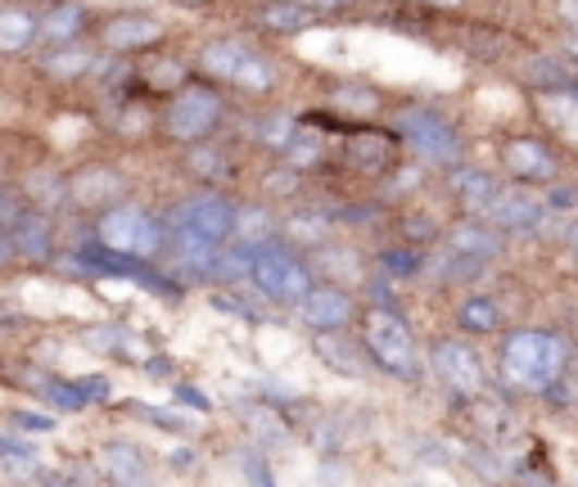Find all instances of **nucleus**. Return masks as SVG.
I'll return each mask as SVG.
<instances>
[{
  "label": "nucleus",
  "instance_id": "20",
  "mask_svg": "<svg viewBox=\"0 0 578 487\" xmlns=\"http://www.w3.org/2000/svg\"><path fill=\"white\" fill-rule=\"evenodd\" d=\"M262 23L276 27V33H303V27L312 23V14L303 10V5H271V10L262 14Z\"/></svg>",
  "mask_w": 578,
  "mask_h": 487
},
{
  "label": "nucleus",
  "instance_id": "26",
  "mask_svg": "<svg viewBox=\"0 0 578 487\" xmlns=\"http://www.w3.org/2000/svg\"><path fill=\"white\" fill-rule=\"evenodd\" d=\"M14 429H23V434H50L54 420L50 415H37V411H19L14 415Z\"/></svg>",
  "mask_w": 578,
  "mask_h": 487
},
{
  "label": "nucleus",
  "instance_id": "15",
  "mask_svg": "<svg viewBox=\"0 0 578 487\" xmlns=\"http://www.w3.org/2000/svg\"><path fill=\"white\" fill-rule=\"evenodd\" d=\"M100 465L109 470V478H118V483H140L145 478V461H140V451L136 447H104L100 451Z\"/></svg>",
  "mask_w": 578,
  "mask_h": 487
},
{
  "label": "nucleus",
  "instance_id": "2",
  "mask_svg": "<svg viewBox=\"0 0 578 487\" xmlns=\"http://www.w3.org/2000/svg\"><path fill=\"white\" fill-rule=\"evenodd\" d=\"M100 244L113 258H155L163 249V226L140 208H113L100 217Z\"/></svg>",
  "mask_w": 578,
  "mask_h": 487
},
{
  "label": "nucleus",
  "instance_id": "30",
  "mask_svg": "<svg viewBox=\"0 0 578 487\" xmlns=\"http://www.w3.org/2000/svg\"><path fill=\"white\" fill-rule=\"evenodd\" d=\"M425 5H439V10H456L462 0H425Z\"/></svg>",
  "mask_w": 578,
  "mask_h": 487
},
{
  "label": "nucleus",
  "instance_id": "25",
  "mask_svg": "<svg viewBox=\"0 0 578 487\" xmlns=\"http://www.w3.org/2000/svg\"><path fill=\"white\" fill-rule=\"evenodd\" d=\"M334 104H340L344 113H361V117H371L380 109V100L371 96V90H340V96H334Z\"/></svg>",
  "mask_w": 578,
  "mask_h": 487
},
{
  "label": "nucleus",
  "instance_id": "21",
  "mask_svg": "<svg viewBox=\"0 0 578 487\" xmlns=\"http://www.w3.org/2000/svg\"><path fill=\"white\" fill-rule=\"evenodd\" d=\"M90 68V54L86 50H59L46 59V73L50 77H82Z\"/></svg>",
  "mask_w": 578,
  "mask_h": 487
},
{
  "label": "nucleus",
  "instance_id": "28",
  "mask_svg": "<svg viewBox=\"0 0 578 487\" xmlns=\"http://www.w3.org/2000/svg\"><path fill=\"white\" fill-rule=\"evenodd\" d=\"M556 14H561L569 27H578V0H556Z\"/></svg>",
  "mask_w": 578,
  "mask_h": 487
},
{
  "label": "nucleus",
  "instance_id": "8",
  "mask_svg": "<svg viewBox=\"0 0 578 487\" xmlns=\"http://www.w3.org/2000/svg\"><path fill=\"white\" fill-rule=\"evenodd\" d=\"M398 132L411 140L416 154L430 159V163H456V159H462V140H456V132L447 127L443 117L425 113V109L398 113Z\"/></svg>",
  "mask_w": 578,
  "mask_h": 487
},
{
  "label": "nucleus",
  "instance_id": "23",
  "mask_svg": "<svg viewBox=\"0 0 578 487\" xmlns=\"http://www.w3.org/2000/svg\"><path fill=\"white\" fill-rule=\"evenodd\" d=\"M546 113H552V122L565 136L578 140V96H552V100H546Z\"/></svg>",
  "mask_w": 578,
  "mask_h": 487
},
{
  "label": "nucleus",
  "instance_id": "13",
  "mask_svg": "<svg viewBox=\"0 0 578 487\" xmlns=\"http://www.w3.org/2000/svg\"><path fill=\"white\" fill-rule=\"evenodd\" d=\"M41 37V23L27 10H0V54H19Z\"/></svg>",
  "mask_w": 578,
  "mask_h": 487
},
{
  "label": "nucleus",
  "instance_id": "31",
  "mask_svg": "<svg viewBox=\"0 0 578 487\" xmlns=\"http://www.w3.org/2000/svg\"><path fill=\"white\" fill-rule=\"evenodd\" d=\"M569 244H574V249H578V226H574V235H569Z\"/></svg>",
  "mask_w": 578,
  "mask_h": 487
},
{
  "label": "nucleus",
  "instance_id": "9",
  "mask_svg": "<svg viewBox=\"0 0 578 487\" xmlns=\"http://www.w3.org/2000/svg\"><path fill=\"white\" fill-rule=\"evenodd\" d=\"M489 217L497 222V226H529V222H538L542 212H546V195H538V190H529V186H497V195H493V203L483 208Z\"/></svg>",
  "mask_w": 578,
  "mask_h": 487
},
{
  "label": "nucleus",
  "instance_id": "22",
  "mask_svg": "<svg viewBox=\"0 0 578 487\" xmlns=\"http://www.w3.org/2000/svg\"><path fill=\"white\" fill-rule=\"evenodd\" d=\"M497 325V308L489 298H470L466 308H462V329H475V334H483V329H493Z\"/></svg>",
  "mask_w": 578,
  "mask_h": 487
},
{
  "label": "nucleus",
  "instance_id": "4",
  "mask_svg": "<svg viewBox=\"0 0 578 487\" xmlns=\"http://www.w3.org/2000/svg\"><path fill=\"white\" fill-rule=\"evenodd\" d=\"M249 280L258 285V294H267L271 302H294L298 308V298L312 289L308 280V271H303L290 253H276V249H262L254 253V266H249Z\"/></svg>",
  "mask_w": 578,
  "mask_h": 487
},
{
  "label": "nucleus",
  "instance_id": "33",
  "mask_svg": "<svg viewBox=\"0 0 578 487\" xmlns=\"http://www.w3.org/2000/svg\"><path fill=\"white\" fill-rule=\"evenodd\" d=\"M186 5H199V0H186Z\"/></svg>",
  "mask_w": 578,
  "mask_h": 487
},
{
  "label": "nucleus",
  "instance_id": "3",
  "mask_svg": "<svg viewBox=\"0 0 578 487\" xmlns=\"http://www.w3.org/2000/svg\"><path fill=\"white\" fill-rule=\"evenodd\" d=\"M199 68L208 77H218V82H235V86H249V90H267L271 82H276L267 68V59H258L249 46H239V41H212L199 54Z\"/></svg>",
  "mask_w": 578,
  "mask_h": 487
},
{
  "label": "nucleus",
  "instance_id": "7",
  "mask_svg": "<svg viewBox=\"0 0 578 487\" xmlns=\"http://www.w3.org/2000/svg\"><path fill=\"white\" fill-rule=\"evenodd\" d=\"M172 226L176 230H195L212 244H226L235 235V208L222 195H190L172 208Z\"/></svg>",
  "mask_w": 578,
  "mask_h": 487
},
{
  "label": "nucleus",
  "instance_id": "16",
  "mask_svg": "<svg viewBox=\"0 0 578 487\" xmlns=\"http://www.w3.org/2000/svg\"><path fill=\"white\" fill-rule=\"evenodd\" d=\"M82 23H86V14H82V5H54L50 14H46V23H41V37H50V41H73L77 33H82Z\"/></svg>",
  "mask_w": 578,
  "mask_h": 487
},
{
  "label": "nucleus",
  "instance_id": "5",
  "mask_svg": "<svg viewBox=\"0 0 578 487\" xmlns=\"http://www.w3.org/2000/svg\"><path fill=\"white\" fill-rule=\"evenodd\" d=\"M367 348H371V357L384 365V371H398V375L416 371V339H411V329L393 312H384V308L367 312Z\"/></svg>",
  "mask_w": 578,
  "mask_h": 487
},
{
  "label": "nucleus",
  "instance_id": "17",
  "mask_svg": "<svg viewBox=\"0 0 578 487\" xmlns=\"http://www.w3.org/2000/svg\"><path fill=\"white\" fill-rule=\"evenodd\" d=\"M235 230L245 235V249H262V244L276 235V222H271L262 208H245V212H235Z\"/></svg>",
  "mask_w": 578,
  "mask_h": 487
},
{
  "label": "nucleus",
  "instance_id": "12",
  "mask_svg": "<svg viewBox=\"0 0 578 487\" xmlns=\"http://www.w3.org/2000/svg\"><path fill=\"white\" fill-rule=\"evenodd\" d=\"M159 37H163V27L155 18H145V14L113 18L104 27V46H113V50H145V46H155Z\"/></svg>",
  "mask_w": 578,
  "mask_h": 487
},
{
  "label": "nucleus",
  "instance_id": "6",
  "mask_svg": "<svg viewBox=\"0 0 578 487\" xmlns=\"http://www.w3.org/2000/svg\"><path fill=\"white\" fill-rule=\"evenodd\" d=\"M222 117V100L204 86H186L168 104V136L172 140H204Z\"/></svg>",
  "mask_w": 578,
  "mask_h": 487
},
{
  "label": "nucleus",
  "instance_id": "11",
  "mask_svg": "<svg viewBox=\"0 0 578 487\" xmlns=\"http://www.w3.org/2000/svg\"><path fill=\"white\" fill-rule=\"evenodd\" d=\"M353 316V298L344 289H308L298 298V321L312 329H340Z\"/></svg>",
  "mask_w": 578,
  "mask_h": 487
},
{
  "label": "nucleus",
  "instance_id": "24",
  "mask_svg": "<svg viewBox=\"0 0 578 487\" xmlns=\"http://www.w3.org/2000/svg\"><path fill=\"white\" fill-rule=\"evenodd\" d=\"M96 172H100V180H90V172H82V180H77V199H82V203L100 199L104 190H109V195L118 190V176H113V172H104V167H96Z\"/></svg>",
  "mask_w": 578,
  "mask_h": 487
},
{
  "label": "nucleus",
  "instance_id": "32",
  "mask_svg": "<svg viewBox=\"0 0 578 487\" xmlns=\"http://www.w3.org/2000/svg\"><path fill=\"white\" fill-rule=\"evenodd\" d=\"M569 50H574V59H578V37H574V41H569Z\"/></svg>",
  "mask_w": 578,
  "mask_h": 487
},
{
  "label": "nucleus",
  "instance_id": "27",
  "mask_svg": "<svg viewBox=\"0 0 578 487\" xmlns=\"http://www.w3.org/2000/svg\"><path fill=\"white\" fill-rule=\"evenodd\" d=\"M353 159H367V163H380V159H384V140H380V136H376V145H361V140H357V145H353Z\"/></svg>",
  "mask_w": 578,
  "mask_h": 487
},
{
  "label": "nucleus",
  "instance_id": "29",
  "mask_svg": "<svg viewBox=\"0 0 578 487\" xmlns=\"http://www.w3.org/2000/svg\"><path fill=\"white\" fill-rule=\"evenodd\" d=\"M317 10H344V5H353V0H312Z\"/></svg>",
  "mask_w": 578,
  "mask_h": 487
},
{
  "label": "nucleus",
  "instance_id": "10",
  "mask_svg": "<svg viewBox=\"0 0 578 487\" xmlns=\"http://www.w3.org/2000/svg\"><path fill=\"white\" fill-rule=\"evenodd\" d=\"M434 371L456 388V392H483V371H479V357L466 348V344H439L434 348Z\"/></svg>",
  "mask_w": 578,
  "mask_h": 487
},
{
  "label": "nucleus",
  "instance_id": "19",
  "mask_svg": "<svg viewBox=\"0 0 578 487\" xmlns=\"http://www.w3.org/2000/svg\"><path fill=\"white\" fill-rule=\"evenodd\" d=\"M456 195H462V203L483 212V208L493 203L497 186H493V176H483V172H462V176H456Z\"/></svg>",
  "mask_w": 578,
  "mask_h": 487
},
{
  "label": "nucleus",
  "instance_id": "18",
  "mask_svg": "<svg viewBox=\"0 0 578 487\" xmlns=\"http://www.w3.org/2000/svg\"><path fill=\"white\" fill-rule=\"evenodd\" d=\"M452 253L456 258H493L497 239L489 230H479V226H462V230H452Z\"/></svg>",
  "mask_w": 578,
  "mask_h": 487
},
{
  "label": "nucleus",
  "instance_id": "1",
  "mask_svg": "<svg viewBox=\"0 0 578 487\" xmlns=\"http://www.w3.org/2000/svg\"><path fill=\"white\" fill-rule=\"evenodd\" d=\"M565 371V344L556 334H542V329H520L502 344V375L511 388L520 392H542L552 388Z\"/></svg>",
  "mask_w": 578,
  "mask_h": 487
},
{
  "label": "nucleus",
  "instance_id": "14",
  "mask_svg": "<svg viewBox=\"0 0 578 487\" xmlns=\"http://www.w3.org/2000/svg\"><path fill=\"white\" fill-rule=\"evenodd\" d=\"M506 167L515 172V176H552L556 172V159L546 154V149L538 145V140H511L506 145Z\"/></svg>",
  "mask_w": 578,
  "mask_h": 487
}]
</instances>
